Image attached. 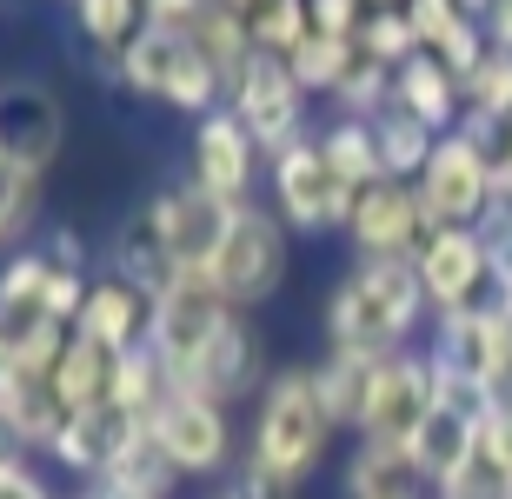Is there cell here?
<instances>
[{
	"mask_svg": "<svg viewBox=\"0 0 512 499\" xmlns=\"http://www.w3.org/2000/svg\"><path fill=\"white\" fill-rule=\"evenodd\" d=\"M419 327H433V307H426L413 260H353L326 293V346L333 353L393 360L413 346Z\"/></svg>",
	"mask_w": 512,
	"mask_h": 499,
	"instance_id": "6da1fadb",
	"label": "cell"
},
{
	"mask_svg": "<svg viewBox=\"0 0 512 499\" xmlns=\"http://www.w3.org/2000/svg\"><path fill=\"white\" fill-rule=\"evenodd\" d=\"M333 433H340V420L326 413L313 366H286V373H273V380L260 386L247 466H260L266 480H280V486H293V493H300V486L320 473Z\"/></svg>",
	"mask_w": 512,
	"mask_h": 499,
	"instance_id": "7a4b0ae2",
	"label": "cell"
},
{
	"mask_svg": "<svg viewBox=\"0 0 512 499\" xmlns=\"http://www.w3.org/2000/svg\"><path fill=\"white\" fill-rule=\"evenodd\" d=\"M114 80L140 100H160L187 120H207L227 107V80L213 74L207 60L187 47V34H167V27H140L133 47L114 60Z\"/></svg>",
	"mask_w": 512,
	"mask_h": 499,
	"instance_id": "3957f363",
	"label": "cell"
},
{
	"mask_svg": "<svg viewBox=\"0 0 512 499\" xmlns=\"http://www.w3.org/2000/svg\"><path fill=\"white\" fill-rule=\"evenodd\" d=\"M74 327H60L54 307H47V260L40 247L7 253L0 267V346L20 373H54L60 353H67Z\"/></svg>",
	"mask_w": 512,
	"mask_h": 499,
	"instance_id": "277c9868",
	"label": "cell"
},
{
	"mask_svg": "<svg viewBox=\"0 0 512 499\" xmlns=\"http://www.w3.org/2000/svg\"><path fill=\"white\" fill-rule=\"evenodd\" d=\"M266 193H273V213L286 220V233H306V240L346 233L353 187H346L340 173H333V160L320 154V134L293 140L286 154L266 160Z\"/></svg>",
	"mask_w": 512,
	"mask_h": 499,
	"instance_id": "5b68a950",
	"label": "cell"
},
{
	"mask_svg": "<svg viewBox=\"0 0 512 499\" xmlns=\"http://www.w3.org/2000/svg\"><path fill=\"white\" fill-rule=\"evenodd\" d=\"M286 267H293V233H286V220L273 207H260V200H247V207L233 213L227 247H220V260L207 273L220 280L233 313H253L286 287Z\"/></svg>",
	"mask_w": 512,
	"mask_h": 499,
	"instance_id": "8992f818",
	"label": "cell"
},
{
	"mask_svg": "<svg viewBox=\"0 0 512 499\" xmlns=\"http://www.w3.org/2000/svg\"><path fill=\"white\" fill-rule=\"evenodd\" d=\"M227 320H233V300L220 293V280H213L207 267H187L167 293H160V300H153L147 346L160 353V366H167L173 380H180V373L207 353V340L227 327Z\"/></svg>",
	"mask_w": 512,
	"mask_h": 499,
	"instance_id": "52a82bcc",
	"label": "cell"
},
{
	"mask_svg": "<svg viewBox=\"0 0 512 499\" xmlns=\"http://www.w3.org/2000/svg\"><path fill=\"white\" fill-rule=\"evenodd\" d=\"M227 107L240 114V127L253 134V147H260L266 160H273V154H286L293 140H306V134H313V127H306V87L293 80V67H286L280 54H260V47H253L247 74L233 80Z\"/></svg>",
	"mask_w": 512,
	"mask_h": 499,
	"instance_id": "ba28073f",
	"label": "cell"
},
{
	"mask_svg": "<svg viewBox=\"0 0 512 499\" xmlns=\"http://www.w3.org/2000/svg\"><path fill=\"white\" fill-rule=\"evenodd\" d=\"M413 187L426 200V213H433V227H479L486 207L499 200V167L466 134H439L433 160H426V173Z\"/></svg>",
	"mask_w": 512,
	"mask_h": 499,
	"instance_id": "9c48e42d",
	"label": "cell"
},
{
	"mask_svg": "<svg viewBox=\"0 0 512 499\" xmlns=\"http://www.w3.org/2000/svg\"><path fill=\"white\" fill-rule=\"evenodd\" d=\"M433 233H439L433 213H426L419 187H406V180H380V187L353 193V213H346L353 260H413Z\"/></svg>",
	"mask_w": 512,
	"mask_h": 499,
	"instance_id": "30bf717a",
	"label": "cell"
},
{
	"mask_svg": "<svg viewBox=\"0 0 512 499\" xmlns=\"http://www.w3.org/2000/svg\"><path fill=\"white\" fill-rule=\"evenodd\" d=\"M433 406H439L433 360H426V346H406V353L380 360V380H373V400H366L360 440L366 446H399V453H406Z\"/></svg>",
	"mask_w": 512,
	"mask_h": 499,
	"instance_id": "8fae6325",
	"label": "cell"
},
{
	"mask_svg": "<svg viewBox=\"0 0 512 499\" xmlns=\"http://www.w3.org/2000/svg\"><path fill=\"white\" fill-rule=\"evenodd\" d=\"M147 433L167 446V460L180 466V480H213V473H227V460H233L227 406L200 400V393H187V386H173L167 400H160V413L147 420Z\"/></svg>",
	"mask_w": 512,
	"mask_h": 499,
	"instance_id": "7c38bea8",
	"label": "cell"
},
{
	"mask_svg": "<svg viewBox=\"0 0 512 499\" xmlns=\"http://www.w3.org/2000/svg\"><path fill=\"white\" fill-rule=\"evenodd\" d=\"M60 140H67V107L47 80H0V160L20 173L47 180V167L60 160Z\"/></svg>",
	"mask_w": 512,
	"mask_h": 499,
	"instance_id": "4fadbf2b",
	"label": "cell"
},
{
	"mask_svg": "<svg viewBox=\"0 0 512 499\" xmlns=\"http://www.w3.org/2000/svg\"><path fill=\"white\" fill-rule=\"evenodd\" d=\"M419 287H426V307L433 313H466V307H493V260H486V240L473 227H439L426 247L413 253Z\"/></svg>",
	"mask_w": 512,
	"mask_h": 499,
	"instance_id": "5bb4252c",
	"label": "cell"
},
{
	"mask_svg": "<svg viewBox=\"0 0 512 499\" xmlns=\"http://www.w3.org/2000/svg\"><path fill=\"white\" fill-rule=\"evenodd\" d=\"M266 173V154L253 147V134L240 127L233 107L193 120V140H187V180H200L207 193H220L227 207H247L253 200V180Z\"/></svg>",
	"mask_w": 512,
	"mask_h": 499,
	"instance_id": "9a60e30c",
	"label": "cell"
},
{
	"mask_svg": "<svg viewBox=\"0 0 512 499\" xmlns=\"http://www.w3.org/2000/svg\"><path fill=\"white\" fill-rule=\"evenodd\" d=\"M147 207H153L160 240H167V253L180 267H213L220 247H227V233H233V213H240L220 193H207L200 180H173V187L147 193Z\"/></svg>",
	"mask_w": 512,
	"mask_h": 499,
	"instance_id": "2e32d148",
	"label": "cell"
},
{
	"mask_svg": "<svg viewBox=\"0 0 512 499\" xmlns=\"http://www.w3.org/2000/svg\"><path fill=\"white\" fill-rule=\"evenodd\" d=\"M147 433V420L133 413V406H120V400H107V406H94V413H74V420L60 426V440L47 446V460L67 473V480H80V486H94L107 466L127 453L133 440Z\"/></svg>",
	"mask_w": 512,
	"mask_h": 499,
	"instance_id": "e0dca14e",
	"label": "cell"
},
{
	"mask_svg": "<svg viewBox=\"0 0 512 499\" xmlns=\"http://www.w3.org/2000/svg\"><path fill=\"white\" fill-rule=\"evenodd\" d=\"M260 373H266L260 333L247 327V313H233L227 327L207 340V353L180 373V386H187V393H200V400H213V406H233V400H247L253 386H260Z\"/></svg>",
	"mask_w": 512,
	"mask_h": 499,
	"instance_id": "ac0fdd59",
	"label": "cell"
},
{
	"mask_svg": "<svg viewBox=\"0 0 512 499\" xmlns=\"http://www.w3.org/2000/svg\"><path fill=\"white\" fill-rule=\"evenodd\" d=\"M147 327H153V300L133 280L120 273H94V287H87V307H80L74 333L80 340L107 346V353H133V346H147Z\"/></svg>",
	"mask_w": 512,
	"mask_h": 499,
	"instance_id": "d6986e66",
	"label": "cell"
},
{
	"mask_svg": "<svg viewBox=\"0 0 512 499\" xmlns=\"http://www.w3.org/2000/svg\"><path fill=\"white\" fill-rule=\"evenodd\" d=\"M107 273H120V280H133V287L147 293V300H160V293L180 280V260L167 253V240H160V220H153V207L140 200V207L120 213L114 240H107Z\"/></svg>",
	"mask_w": 512,
	"mask_h": 499,
	"instance_id": "ffe728a7",
	"label": "cell"
},
{
	"mask_svg": "<svg viewBox=\"0 0 512 499\" xmlns=\"http://www.w3.org/2000/svg\"><path fill=\"white\" fill-rule=\"evenodd\" d=\"M393 107L399 114H413L419 127H433V134H459V120H466V87H459L453 67H439L433 54L406 60L393 74Z\"/></svg>",
	"mask_w": 512,
	"mask_h": 499,
	"instance_id": "44dd1931",
	"label": "cell"
},
{
	"mask_svg": "<svg viewBox=\"0 0 512 499\" xmlns=\"http://www.w3.org/2000/svg\"><path fill=\"white\" fill-rule=\"evenodd\" d=\"M406 14H413L419 54H433L439 67H453V74H459V87H466V74H473L479 60L493 54V47H486V34H479V20L466 14L459 0H413Z\"/></svg>",
	"mask_w": 512,
	"mask_h": 499,
	"instance_id": "7402d4cb",
	"label": "cell"
},
{
	"mask_svg": "<svg viewBox=\"0 0 512 499\" xmlns=\"http://www.w3.org/2000/svg\"><path fill=\"white\" fill-rule=\"evenodd\" d=\"M473 440H479V420H473V413H459V406H446V400H439L433 413H426V426L413 433V446H406V453H413L419 480H426V486L439 493V486H446V480L459 473V466H466Z\"/></svg>",
	"mask_w": 512,
	"mask_h": 499,
	"instance_id": "603a6c76",
	"label": "cell"
},
{
	"mask_svg": "<svg viewBox=\"0 0 512 499\" xmlns=\"http://www.w3.org/2000/svg\"><path fill=\"white\" fill-rule=\"evenodd\" d=\"M54 380V393L67 400V413H94V406L114 400V386H120V353H107V346L94 340H67V353H60V366L47 373Z\"/></svg>",
	"mask_w": 512,
	"mask_h": 499,
	"instance_id": "cb8c5ba5",
	"label": "cell"
},
{
	"mask_svg": "<svg viewBox=\"0 0 512 499\" xmlns=\"http://www.w3.org/2000/svg\"><path fill=\"white\" fill-rule=\"evenodd\" d=\"M346 499H433V486L419 480L413 453L399 446H353L346 460Z\"/></svg>",
	"mask_w": 512,
	"mask_h": 499,
	"instance_id": "d4e9b609",
	"label": "cell"
},
{
	"mask_svg": "<svg viewBox=\"0 0 512 499\" xmlns=\"http://www.w3.org/2000/svg\"><path fill=\"white\" fill-rule=\"evenodd\" d=\"M94 486H100V493H114V499H173L187 480H180V466L167 460V446L153 440V433H140V440H133Z\"/></svg>",
	"mask_w": 512,
	"mask_h": 499,
	"instance_id": "484cf974",
	"label": "cell"
},
{
	"mask_svg": "<svg viewBox=\"0 0 512 499\" xmlns=\"http://www.w3.org/2000/svg\"><path fill=\"white\" fill-rule=\"evenodd\" d=\"M313 380H320V400H326V413L340 420V433H360L373 380H380V360H360V353H333V346H326L320 360H313Z\"/></svg>",
	"mask_w": 512,
	"mask_h": 499,
	"instance_id": "4316f807",
	"label": "cell"
},
{
	"mask_svg": "<svg viewBox=\"0 0 512 499\" xmlns=\"http://www.w3.org/2000/svg\"><path fill=\"white\" fill-rule=\"evenodd\" d=\"M187 47H193L200 60H207V67H213L220 80H227V94H233V80L247 74V60H253V27H247L240 14H233V7H220V0H213L207 14H200V20L187 27Z\"/></svg>",
	"mask_w": 512,
	"mask_h": 499,
	"instance_id": "83f0119b",
	"label": "cell"
},
{
	"mask_svg": "<svg viewBox=\"0 0 512 499\" xmlns=\"http://www.w3.org/2000/svg\"><path fill=\"white\" fill-rule=\"evenodd\" d=\"M0 406L14 413V426L27 433V446H34V453H47V446L60 440V426L74 420V413H67V400L54 393V380H47V373H20V366H14V380H7V393H0Z\"/></svg>",
	"mask_w": 512,
	"mask_h": 499,
	"instance_id": "f1b7e54d",
	"label": "cell"
},
{
	"mask_svg": "<svg viewBox=\"0 0 512 499\" xmlns=\"http://www.w3.org/2000/svg\"><path fill=\"white\" fill-rule=\"evenodd\" d=\"M320 154L333 160V173H340L353 193L386 180V154H380L373 120H333V127H320Z\"/></svg>",
	"mask_w": 512,
	"mask_h": 499,
	"instance_id": "f546056e",
	"label": "cell"
},
{
	"mask_svg": "<svg viewBox=\"0 0 512 499\" xmlns=\"http://www.w3.org/2000/svg\"><path fill=\"white\" fill-rule=\"evenodd\" d=\"M140 27H147V0H74V34L94 54H107V67L133 47Z\"/></svg>",
	"mask_w": 512,
	"mask_h": 499,
	"instance_id": "4dcf8cb0",
	"label": "cell"
},
{
	"mask_svg": "<svg viewBox=\"0 0 512 499\" xmlns=\"http://www.w3.org/2000/svg\"><path fill=\"white\" fill-rule=\"evenodd\" d=\"M286 67H293V80L306 87V100H313V94L333 100V94L346 87V74L360 67V40H340V34H306L300 47H293V60H286Z\"/></svg>",
	"mask_w": 512,
	"mask_h": 499,
	"instance_id": "1f68e13d",
	"label": "cell"
},
{
	"mask_svg": "<svg viewBox=\"0 0 512 499\" xmlns=\"http://www.w3.org/2000/svg\"><path fill=\"white\" fill-rule=\"evenodd\" d=\"M373 134H380V154H386V180H406V187L426 173V160H433V147H439L433 127H419V120L399 114V107L373 120Z\"/></svg>",
	"mask_w": 512,
	"mask_h": 499,
	"instance_id": "d6a6232c",
	"label": "cell"
},
{
	"mask_svg": "<svg viewBox=\"0 0 512 499\" xmlns=\"http://www.w3.org/2000/svg\"><path fill=\"white\" fill-rule=\"evenodd\" d=\"M433 499H512V466L499 460V446L486 440V420H479V440H473V453H466V466H459Z\"/></svg>",
	"mask_w": 512,
	"mask_h": 499,
	"instance_id": "836d02e7",
	"label": "cell"
},
{
	"mask_svg": "<svg viewBox=\"0 0 512 499\" xmlns=\"http://www.w3.org/2000/svg\"><path fill=\"white\" fill-rule=\"evenodd\" d=\"M247 27H253V47H260V54L293 60V47L313 34V7H306V0H260L247 14Z\"/></svg>",
	"mask_w": 512,
	"mask_h": 499,
	"instance_id": "e575fe53",
	"label": "cell"
},
{
	"mask_svg": "<svg viewBox=\"0 0 512 499\" xmlns=\"http://www.w3.org/2000/svg\"><path fill=\"white\" fill-rule=\"evenodd\" d=\"M360 60L399 74L406 60H419V34H413V14H366L360 20Z\"/></svg>",
	"mask_w": 512,
	"mask_h": 499,
	"instance_id": "d590c367",
	"label": "cell"
},
{
	"mask_svg": "<svg viewBox=\"0 0 512 499\" xmlns=\"http://www.w3.org/2000/svg\"><path fill=\"white\" fill-rule=\"evenodd\" d=\"M466 114L473 120H512V54H486L466 74Z\"/></svg>",
	"mask_w": 512,
	"mask_h": 499,
	"instance_id": "8d00e7d4",
	"label": "cell"
},
{
	"mask_svg": "<svg viewBox=\"0 0 512 499\" xmlns=\"http://www.w3.org/2000/svg\"><path fill=\"white\" fill-rule=\"evenodd\" d=\"M333 107H340V120H380V114H393V74L373 67V60H360V67L346 74V87L333 94Z\"/></svg>",
	"mask_w": 512,
	"mask_h": 499,
	"instance_id": "74e56055",
	"label": "cell"
},
{
	"mask_svg": "<svg viewBox=\"0 0 512 499\" xmlns=\"http://www.w3.org/2000/svg\"><path fill=\"white\" fill-rule=\"evenodd\" d=\"M479 240H486V260H493V280H499V293H512V200H493L486 207V220H479ZM493 293V300H499Z\"/></svg>",
	"mask_w": 512,
	"mask_h": 499,
	"instance_id": "f35d334b",
	"label": "cell"
},
{
	"mask_svg": "<svg viewBox=\"0 0 512 499\" xmlns=\"http://www.w3.org/2000/svg\"><path fill=\"white\" fill-rule=\"evenodd\" d=\"M306 7H313V34H340V40H360L366 0H306Z\"/></svg>",
	"mask_w": 512,
	"mask_h": 499,
	"instance_id": "ab89813d",
	"label": "cell"
},
{
	"mask_svg": "<svg viewBox=\"0 0 512 499\" xmlns=\"http://www.w3.org/2000/svg\"><path fill=\"white\" fill-rule=\"evenodd\" d=\"M40 253H47V260H54V267H74V273H94V260H87V240H80L74 227H47L34 240Z\"/></svg>",
	"mask_w": 512,
	"mask_h": 499,
	"instance_id": "60d3db41",
	"label": "cell"
},
{
	"mask_svg": "<svg viewBox=\"0 0 512 499\" xmlns=\"http://www.w3.org/2000/svg\"><path fill=\"white\" fill-rule=\"evenodd\" d=\"M213 0H147V27H167V34H187L193 20L207 14Z\"/></svg>",
	"mask_w": 512,
	"mask_h": 499,
	"instance_id": "b9f144b4",
	"label": "cell"
},
{
	"mask_svg": "<svg viewBox=\"0 0 512 499\" xmlns=\"http://www.w3.org/2000/svg\"><path fill=\"white\" fill-rule=\"evenodd\" d=\"M0 499H60L54 480H40V466H14V473H0Z\"/></svg>",
	"mask_w": 512,
	"mask_h": 499,
	"instance_id": "7bdbcfd3",
	"label": "cell"
},
{
	"mask_svg": "<svg viewBox=\"0 0 512 499\" xmlns=\"http://www.w3.org/2000/svg\"><path fill=\"white\" fill-rule=\"evenodd\" d=\"M27 453H34V446H27V433H20V426H14V413L0 406V473H14V466H34Z\"/></svg>",
	"mask_w": 512,
	"mask_h": 499,
	"instance_id": "ee69618b",
	"label": "cell"
},
{
	"mask_svg": "<svg viewBox=\"0 0 512 499\" xmlns=\"http://www.w3.org/2000/svg\"><path fill=\"white\" fill-rule=\"evenodd\" d=\"M479 34H486V47L512 54V0H493V7L479 14Z\"/></svg>",
	"mask_w": 512,
	"mask_h": 499,
	"instance_id": "f6af8a7d",
	"label": "cell"
},
{
	"mask_svg": "<svg viewBox=\"0 0 512 499\" xmlns=\"http://www.w3.org/2000/svg\"><path fill=\"white\" fill-rule=\"evenodd\" d=\"M486 440H493V446H499V460L512 466V393L493 406V413H486Z\"/></svg>",
	"mask_w": 512,
	"mask_h": 499,
	"instance_id": "bcb514c9",
	"label": "cell"
},
{
	"mask_svg": "<svg viewBox=\"0 0 512 499\" xmlns=\"http://www.w3.org/2000/svg\"><path fill=\"white\" fill-rule=\"evenodd\" d=\"M413 0H366V14H406Z\"/></svg>",
	"mask_w": 512,
	"mask_h": 499,
	"instance_id": "7dc6e473",
	"label": "cell"
},
{
	"mask_svg": "<svg viewBox=\"0 0 512 499\" xmlns=\"http://www.w3.org/2000/svg\"><path fill=\"white\" fill-rule=\"evenodd\" d=\"M7 380H14V360H7V346H0V393H7Z\"/></svg>",
	"mask_w": 512,
	"mask_h": 499,
	"instance_id": "c3c4849f",
	"label": "cell"
},
{
	"mask_svg": "<svg viewBox=\"0 0 512 499\" xmlns=\"http://www.w3.org/2000/svg\"><path fill=\"white\" fill-rule=\"evenodd\" d=\"M220 7H233V14L247 20V14H253V7H260V0H220Z\"/></svg>",
	"mask_w": 512,
	"mask_h": 499,
	"instance_id": "681fc988",
	"label": "cell"
},
{
	"mask_svg": "<svg viewBox=\"0 0 512 499\" xmlns=\"http://www.w3.org/2000/svg\"><path fill=\"white\" fill-rule=\"evenodd\" d=\"M213 499H247V493H240V486H227V493H213Z\"/></svg>",
	"mask_w": 512,
	"mask_h": 499,
	"instance_id": "f907efd6",
	"label": "cell"
},
{
	"mask_svg": "<svg viewBox=\"0 0 512 499\" xmlns=\"http://www.w3.org/2000/svg\"><path fill=\"white\" fill-rule=\"evenodd\" d=\"M67 7H74V0H67Z\"/></svg>",
	"mask_w": 512,
	"mask_h": 499,
	"instance_id": "816d5d0a",
	"label": "cell"
}]
</instances>
